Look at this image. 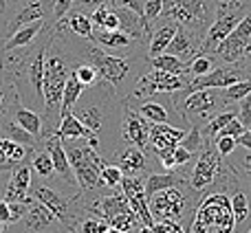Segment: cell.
<instances>
[{"label":"cell","mask_w":251,"mask_h":233,"mask_svg":"<svg viewBox=\"0 0 251 233\" xmlns=\"http://www.w3.org/2000/svg\"><path fill=\"white\" fill-rule=\"evenodd\" d=\"M240 64L247 69V73L251 75V42H249V47H247V51H245V57L240 60Z\"/></svg>","instance_id":"obj_45"},{"label":"cell","mask_w":251,"mask_h":233,"mask_svg":"<svg viewBox=\"0 0 251 233\" xmlns=\"http://www.w3.org/2000/svg\"><path fill=\"white\" fill-rule=\"evenodd\" d=\"M53 2L55 0H18L13 4L16 11L7 18V24H4V38L16 33L20 26L38 20H47L49 24H53Z\"/></svg>","instance_id":"obj_9"},{"label":"cell","mask_w":251,"mask_h":233,"mask_svg":"<svg viewBox=\"0 0 251 233\" xmlns=\"http://www.w3.org/2000/svg\"><path fill=\"white\" fill-rule=\"evenodd\" d=\"M223 156L218 154L216 150V143L214 141H205L203 150L199 152L194 161V167H192V174H190V185L199 191H207L212 187V183L216 181V174L223 165Z\"/></svg>","instance_id":"obj_10"},{"label":"cell","mask_w":251,"mask_h":233,"mask_svg":"<svg viewBox=\"0 0 251 233\" xmlns=\"http://www.w3.org/2000/svg\"><path fill=\"white\" fill-rule=\"evenodd\" d=\"M126 211H132V207H130L124 191H106V194L100 196V213L104 220L110 222L115 216Z\"/></svg>","instance_id":"obj_23"},{"label":"cell","mask_w":251,"mask_h":233,"mask_svg":"<svg viewBox=\"0 0 251 233\" xmlns=\"http://www.w3.org/2000/svg\"><path fill=\"white\" fill-rule=\"evenodd\" d=\"M4 229H7V225H2V222H0V233H4Z\"/></svg>","instance_id":"obj_49"},{"label":"cell","mask_w":251,"mask_h":233,"mask_svg":"<svg viewBox=\"0 0 251 233\" xmlns=\"http://www.w3.org/2000/svg\"><path fill=\"white\" fill-rule=\"evenodd\" d=\"M47 145L49 154L53 159V167H55V174H53L51 181H60L64 187H71V189L79 191V185H77V178H75V172H73V165L69 161V154H66V147L62 143V139L57 137H49L44 141Z\"/></svg>","instance_id":"obj_11"},{"label":"cell","mask_w":251,"mask_h":233,"mask_svg":"<svg viewBox=\"0 0 251 233\" xmlns=\"http://www.w3.org/2000/svg\"><path fill=\"white\" fill-rule=\"evenodd\" d=\"M66 147L69 161L73 165L75 178H77L79 191H106L110 187L104 185L101 178V167L106 165L104 156L86 141V139H66L62 141Z\"/></svg>","instance_id":"obj_3"},{"label":"cell","mask_w":251,"mask_h":233,"mask_svg":"<svg viewBox=\"0 0 251 233\" xmlns=\"http://www.w3.org/2000/svg\"><path fill=\"white\" fill-rule=\"evenodd\" d=\"M238 119L245 128H251V95L238 101Z\"/></svg>","instance_id":"obj_38"},{"label":"cell","mask_w":251,"mask_h":233,"mask_svg":"<svg viewBox=\"0 0 251 233\" xmlns=\"http://www.w3.org/2000/svg\"><path fill=\"white\" fill-rule=\"evenodd\" d=\"M101 178H104V185L110 187V189H117L122 187V178H124V172L117 163H106L101 167Z\"/></svg>","instance_id":"obj_35"},{"label":"cell","mask_w":251,"mask_h":233,"mask_svg":"<svg viewBox=\"0 0 251 233\" xmlns=\"http://www.w3.org/2000/svg\"><path fill=\"white\" fill-rule=\"evenodd\" d=\"M16 97H20L16 82L0 70V116H4L9 113V108H11V104L16 101Z\"/></svg>","instance_id":"obj_30"},{"label":"cell","mask_w":251,"mask_h":233,"mask_svg":"<svg viewBox=\"0 0 251 233\" xmlns=\"http://www.w3.org/2000/svg\"><path fill=\"white\" fill-rule=\"evenodd\" d=\"M176 29H178V24L174 20L159 18V20L152 24L150 42H148V57H156V55H161V53L168 51V47H170V42H172Z\"/></svg>","instance_id":"obj_16"},{"label":"cell","mask_w":251,"mask_h":233,"mask_svg":"<svg viewBox=\"0 0 251 233\" xmlns=\"http://www.w3.org/2000/svg\"><path fill=\"white\" fill-rule=\"evenodd\" d=\"M53 137L62 139V141H66V139H86V141H88V139L93 137V132L73 113H69V115L62 116L60 128H57V132L53 134Z\"/></svg>","instance_id":"obj_25"},{"label":"cell","mask_w":251,"mask_h":233,"mask_svg":"<svg viewBox=\"0 0 251 233\" xmlns=\"http://www.w3.org/2000/svg\"><path fill=\"white\" fill-rule=\"evenodd\" d=\"M150 121L141 116L134 108L126 104V115H124V125H122V139L128 141L130 145H137L141 150H148L150 145Z\"/></svg>","instance_id":"obj_12"},{"label":"cell","mask_w":251,"mask_h":233,"mask_svg":"<svg viewBox=\"0 0 251 233\" xmlns=\"http://www.w3.org/2000/svg\"><path fill=\"white\" fill-rule=\"evenodd\" d=\"M100 29H108V31H115V29H119V18H117V13H115V9H113V7H110L108 16H106L104 24H101Z\"/></svg>","instance_id":"obj_41"},{"label":"cell","mask_w":251,"mask_h":233,"mask_svg":"<svg viewBox=\"0 0 251 233\" xmlns=\"http://www.w3.org/2000/svg\"><path fill=\"white\" fill-rule=\"evenodd\" d=\"M71 9H73V0H55L53 2V22L64 18Z\"/></svg>","instance_id":"obj_40"},{"label":"cell","mask_w":251,"mask_h":233,"mask_svg":"<svg viewBox=\"0 0 251 233\" xmlns=\"http://www.w3.org/2000/svg\"><path fill=\"white\" fill-rule=\"evenodd\" d=\"M62 233H75V229H66V231H62Z\"/></svg>","instance_id":"obj_51"},{"label":"cell","mask_w":251,"mask_h":233,"mask_svg":"<svg viewBox=\"0 0 251 233\" xmlns=\"http://www.w3.org/2000/svg\"><path fill=\"white\" fill-rule=\"evenodd\" d=\"M148 62H150V69H159V70H168V73H174V75L190 77L187 75V62L172 55V53H161L156 57H148Z\"/></svg>","instance_id":"obj_26"},{"label":"cell","mask_w":251,"mask_h":233,"mask_svg":"<svg viewBox=\"0 0 251 233\" xmlns=\"http://www.w3.org/2000/svg\"><path fill=\"white\" fill-rule=\"evenodd\" d=\"M245 130H247V128H245V125L240 123V119L236 116V119H231L229 123H227L225 128H223L221 132H218V137H221V134H225V137H234V139H238L240 134L245 132Z\"/></svg>","instance_id":"obj_39"},{"label":"cell","mask_w":251,"mask_h":233,"mask_svg":"<svg viewBox=\"0 0 251 233\" xmlns=\"http://www.w3.org/2000/svg\"><path fill=\"white\" fill-rule=\"evenodd\" d=\"M201 44H203V38H201V35H196L194 31H190L187 26L178 24L176 33H174L172 42H170V47H168V51L165 53H172V55L190 62L194 55H199Z\"/></svg>","instance_id":"obj_14"},{"label":"cell","mask_w":251,"mask_h":233,"mask_svg":"<svg viewBox=\"0 0 251 233\" xmlns=\"http://www.w3.org/2000/svg\"><path fill=\"white\" fill-rule=\"evenodd\" d=\"M64 20H66L69 29L73 31L75 35L86 38V40L93 38V29H95V24H93V20H91V16H88V13L77 11V9H71V11L64 16Z\"/></svg>","instance_id":"obj_27"},{"label":"cell","mask_w":251,"mask_h":233,"mask_svg":"<svg viewBox=\"0 0 251 233\" xmlns=\"http://www.w3.org/2000/svg\"><path fill=\"white\" fill-rule=\"evenodd\" d=\"M137 233H154V229H152V227H148V225H141L137 229Z\"/></svg>","instance_id":"obj_46"},{"label":"cell","mask_w":251,"mask_h":233,"mask_svg":"<svg viewBox=\"0 0 251 233\" xmlns=\"http://www.w3.org/2000/svg\"><path fill=\"white\" fill-rule=\"evenodd\" d=\"M0 137L11 139V141L22 143V145H29V147H38V143H40V139L33 137L31 132H26L11 115L0 116Z\"/></svg>","instance_id":"obj_22"},{"label":"cell","mask_w":251,"mask_h":233,"mask_svg":"<svg viewBox=\"0 0 251 233\" xmlns=\"http://www.w3.org/2000/svg\"><path fill=\"white\" fill-rule=\"evenodd\" d=\"M174 106L187 121V125H199V128H203L209 119H214L221 110L227 108L221 88H201L178 99Z\"/></svg>","instance_id":"obj_7"},{"label":"cell","mask_w":251,"mask_h":233,"mask_svg":"<svg viewBox=\"0 0 251 233\" xmlns=\"http://www.w3.org/2000/svg\"><path fill=\"white\" fill-rule=\"evenodd\" d=\"M75 66V60L69 55L60 40L51 35V42L47 48V64H44V113H42V141L57 132L60 128V108L62 97H64V86L71 70Z\"/></svg>","instance_id":"obj_2"},{"label":"cell","mask_w":251,"mask_h":233,"mask_svg":"<svg viewBox=\"0 0 251 233\" xmlns=\"http://www.w3.org/2000/svg\"><path fill=\"white\" fill-rule=\"evenodd\" d=\"M216 7L218 0H165L161 18L174 20L176 24L187 26L196 35L205 38L216 18Z\"/></svg>","instance_id":"obj_4"},{"label":"cell","mask_w":251,"mask_h":233,"mask_svg":"<svg viewBox=\"0 0 251 233\" xmlns=\"http://www.w3.org/2000/svg\"><path fill=\"white\" fill-rule=\"evenodd\" d=\"M0 222L2 225H11V209L4 198H0Z\"/></svg>","instance_id":"obj_42"},{"label":"cell","mask_w":251,"mask_h":233,"mask_svg":"<svg viewBox=\"0 0 251 233\" xmlns=\"http://www.w3.org/2000/svg\"><path fill=\"white\" fill-rule=\"evenodd\" d=\"M18 2V0H7V7H9V4H16Z\"/></svg>","instance_id":"obj_50"},{"label":"cell","mask_w":251,"mask_h":233,"mask_svg":"<svg viewBox=\"0 0 251 233\" xmlns=\"http://www.w3.org/2000/svg\"><path fill=\"white\" fill-rule=\"evenodd\" d=\"M190 181L187 176L178 172H150L146 176V196H148V203L150 198L156 194V191H163L168 187H176V185H185Z\"/></svg>","instance_id":"obj_21"},{"label":"cell","mask_w":251,"mask_h":233,"mask_svg":"<svg viewBox=\"0 0 251 233\" xmlns=\"http://www.w3.org/2000/svg\"><path fill=\"white\" fill-rule=\"evenodd\" d=\"M192 77H183V75H174L168 73V70H159V69H148L141 77L137 79L132 93L128 97H124L128 104H134V101H143L148 97H156V95H172L176 91H183V88L190 84Z\"/></svg>","instance_id":"obj_8"},{"label":"cell","mask_w":251,"mask_h":233,"mask_svg":"<svg viewBox=\"0 0 251 233\" xmlns=\"http://www.w3.org/2000/svg\"><path fill=\"white\" fill-rule=\"evenodd\" d=\"M216 150H218V154L223 156V159H227V156L231 154V152L238 147V143H236V139L234 137H225V134H221V137H216Z\"/></svg>","instance_id":"obj_36"},{"label":"cell","mask_w":251,"mask_h":233,"mask_svg":"<svg viewBox=\"0 0 251 233\" xmlns=\"http://www.w3.org/2000/svg\"><path fill=\"white\" fill-rule=\"evenodd\" d=\"M229 200H231V211H234V220H236L234 231L238 233L245 222H247V218L251 216V189L245 183H240L229 194Z\"/></svg>","instance_id":"obj_20"},{"label":"cell","mask_w":251,"mask_h":233,"mask_svg":"<svg viewBox=\"0 0 251 233\" xmlns=\"http://www.w3.org/2000/svg\"><path fill=\"white\" fill-rule=\"evenodd\" d=\"M35 147H29V145H22V143H16L11 139H4L0 137V156L2 161H9V163H31L35 154Z\"/></svg>","instance_id":"obj_24"},{"label":"cell","mask_w":251,"mask_h":233,"mask_svg":"<svg viewBox=\"0 0 251 233\" xmlns=\"http://www.w3.org/2000/svg\"><path fill=\"white\" fill-rule=\"evenodd\" d=\"M31 167H33L35 176L47 181V178H53L55 174V167H53V159L49 154V150H42V152H35L33 159H31Z\"/></svg>","instance_id":"obj_32"},{"label":"cell","mask_w":251,"mask_h":233,"mask_svg":"<svg viewBox=\"0 0 251 233\" xmlns=\"http://www.w3.org/2000/svg\"><path fill=\"white\" fill-rule=\"evenodd\" d=\"M190 128H178V125L170 123H152L150 125V145L148 150H168V147H176L181 139L187 134Z\"/></svg>","instance_id":"obj_15"},{"label":"cell","mask_w":251,"mask_h":233,"mask_svg":"<svg viewBox=\"0 0 251 233\" xmlns=\"http://www.w3.org/2000/svg\"><path fill=\"white\" fill-rule=\"evenodd\" d=\"M227 161H229V165L238 172L240 181L251 189V150H245V147L238 145L229 156H227Z\"/></svg>","instance_id":"obj_28"},{"label":"cell","mask_w":251,"mask_h":233,"mask_svg":"<svg viewBox=\"0 0 251 233\" xmlns=\"http://www.w3.org/2000/svg\"><path fill=\"white\" fill-rule=\"evenodd\" d=\"M152 229L154 233H185V227L176 220H156Z\"/></svg>","instance_id":"obj_37"},{"label":"cell","mask_w":251,"mask_h":233,"mask_svg":"<svg viewBox=\"0 0 251 233\" xmlns=\"http://www.w3.org/2000/svg\"><path fill=\"white\" fill-rule=\"evenodd\" d=\"M106 233H124V231L117 229V227H108V231H106Z\"/></svg>","instance_id":"obj_48"},{"label":"cell","mask_w":251,"mask_h":233,"mask_svg":"<svg viewBox=\"0 0 251 233\" xmlns=\"http://www.w3.org/2000/svg\"><path fill=\"white\" fill-rule=\"evenodd\" d=\"M73 115L91 130L93 137H97L100 141L97 152L101 156L119 154L115 150V139H117V130H122L124 125L126 101L108 82L101 79L95 86L86 88L75 104Z\"/></svg>","instance_id":"obj_1"},{"label":"cell","mask_w":251,"mask_h":233,"mask_svg":"<svg viewBox=\"0 0 251 233\" xmlns=\"http://www.w3.org/2000/svg\"><path fill=\"white\" fill-rule=\"evenodd\" d=\"M84 91H86V86H84V84L73 75V70H71L69 79H66V86H64V97H62V108H60V115L62 116L69 115V113H73L75 104H77V99L82 97Z\"/></svg>","instance_id":"obj_29"},{"label":"cell","mask_w":251,"mask_h":233,"mask_svg":"<svg viewBox=\"0 0 251 233\" xmlns=\"http://www.w3.org/2000/svg\"><path fill=\"white\" fill-rule=\"evenodd\" d=\"M4 11H7V0H0V16H4Z\"/></svg>","instance_id":"obj_47"},{"label":"cell","mask_w":251,"mask_h":233,"mask_svg":"<svg viewBox=\"0 0 251 233\" xmlns=\"http://www.w3.org/2000/svg\"><path fill=\"white\" fill-rule=\"evenodd\" d=\"M73 75H75V77H77L86 88H91V86H95L97 82H101L100 70H97L93 64H88V62H77V64L73 66Z\"/></svg>","instance_id":"obj_33"},{"label":"cell","mask_w":251,"mask_h":233,"mask_svg":"<svg viewBox=\"0 0 251 233\" xmlns=\"http://www.w3.org/2000/svg\"><path fill=\"white\" fill-rule=\"evenodd\" d=\"M251 11V0H218L216 7V18H214L212 26L207 29L201 44L199 53H212L218 48V44L236 29L240 20H243L245 13Z\"/></svg>","instance_id":"obj_6"},{"label":"cell","mask_w":251,"mask_h":233,"mask_svg":"<svg viewBox=\"0 0 251 233\" xmlns=\"http://www.w3.org/2000/svg\"><path fill=\"white\" fill-rule=\"evenodd\" d=\"M236 143H238L240 147H245V150H251V128L245 130V132L236 139Z\"/></svg>","instance_id":"obj_43"},{"label":"cell","mask_w":251,"mask_h":233,"mask_svg":"<svg viewBox=\"0 0 251 233\" xmlns=\"http://www.w3.org/2000/svg\"><path fill=\"white\" fill-rule=\"evenodd\" d=\"M178 145H183L185 150H190V152H194V154H199V152L203 150V145H205L203 132H201L199 125H190L187 134L181 139V143H178Z\"/></svg>","instance_id":"obj_34"},{"label":"cell","mask_w":251,"mask_h":233,"mask_svg":"<svg viewBox=\"0 0 251 233\" xmlns=\"http://www.w3.org/2000/svg\"><path fill=\"white\" fill-rule=\"evenodd\" d=\"M216 66H218L216 55H212V53H199V55H194L187 62V75H190V77L207 75L209 70H214Z\"/></svg>","instance_id":"obj_31"},{"label":"cell","mask_w":251,"mask_h":233,"mask_svg":"<svg viewBox=\"0 0 251 233\" xmlns=\"http://www.w3.org/2000/svg\"><path fill=\"white\" fill-rule=\"evenodd\" d=\"M55 225H62V222L55 218V213H53L47 205H42L40 200L33 198L29 203L26 213L20 220V231L22 233H47Z\"/></svg>","instance_id":"obj_13"},{"label":"cell","mask_w":251,"mask_h":233,"mask_svg":"<svg viewBox=\"0 0 251 233\" xmlns=\"http://www.w3.org/2000/svg\"><path fill=\"white\" fill-rule=\"evenodd\" d=\"M47 24H49L47 20H38V22H31V24L20 26V29L16 31V33H11L9 38H4L2 53H7V51H16V48H25V47H29V44H33Z\"/></svg>","instance_id":"obj_18"},{"label":"cell","mask_w":251,"mask_h":233,"mask_svg":"<svg viewBox=\"0 0 251 233\" xmlns=\"http://www.w3.org/2000/svg\"><path fill=\"white\" fill-rule=\"evenodd\" d=\"M13 119L18 121V123L22 125V128L26 130V132H31L33 137H38L40 141H42V115L35 113L33 108H26V106H22V99L20 97H16V101L11 104V108H9V113Z\"/></svg>","instance_id":"obj_19"},{"label":"cell","mask_w":251,"mask_h":233,"mask_svg":"<svg viewBox=\"0 0 251 233\" xmlns=\"http://www.w3.org/2000/svg\"><path fill=\"white\" fill-rule=\"evenodd\" d=\"M236 220L231 211V200L227 194L216 191L201 200L194 218L192 233H234Z\"/></svg>","instance_id":"obj_5"},{"label":"cell","mask_w":251,"mask_h":233,"mask_svg":"<svg viewBox=\"0 0 251 233\" xmlns=\"http://www.w3.org/2000/svg\"><path fill=\"white\" fill-rule=\"evenodd\" d=\"M117 165L122 167L124 176H148V154L137 145L124 147L117 154Z\"/></svg>","instance_id":"obj_17"},{"label":"cell","mask_w":251,"mask_h":233,"mask_svg":"<svg viewBox=\"0 0 251 233\" xmlns=\"http://www.w3.org/2000/svg\"><path fill=\"white\" fill-rule=\"evenodd\" d=\"M9 176H11V169H9V172H0V198H4V191H7Z\"/></svg>","instance_id":"obj_44"}]
</instances>
